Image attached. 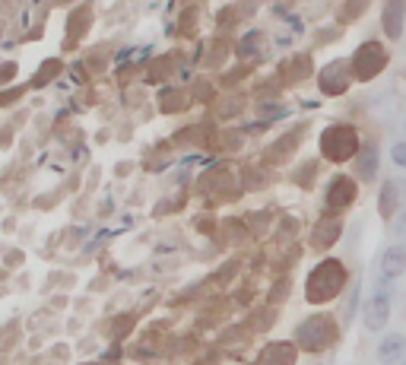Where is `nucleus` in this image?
<instances>
[{"label": "nucleus", "instance_id": "f257e3e1", "mask_svg": "<svg viewBox=\"0 0 406 365\" xmlns=\"http://www.w3.org/2000/svg\"><path fill=\"white\" fill-rule=\"evenodd\" d=\"M387 318H390V296L387 292H374V299H368V305H365V327L381 333Z\"/></svg>", "mask_w": 406, "mask_h": 365}, {"label": "nucleus", "instance_id": "f03ea898", "mask_svg": "<svg viewBox=\"0 0 406 365\" xmlns=\"http://www.w3.org/2000/svg\"><path fill=\"white\" fill-rule=\"evenodd\" d=\"M400 274H406V248L403 245H390L381 254V283L390 286Z\"/></svg>", "mask_w": 406, "mask_h": 365}, {"label": "nucleus", "instance_id": "7ed1b4c3", "mask_svg": "<svg viewBox=\"0 0 406 365\" xmlns=\"http://www.w3.org/2000/svg\"><path fill=\"white\" fill-rule=\"evenodd\" d=\"M406 359V337L403 333H387L378 343V362L381 365H397Z\"/></svg>", "mask_w": 406, "mask_h": 365}, {"label": "nucleus", "instance_id": "20e7f679", "mask_svg": "<svg viewBox=\"0 0 406 365\" xmlns=\"http://www.w3.org/2000/svg\"><path fill=\"white\" fill-rule=\"evenodd\" d=\"M400 10H403V3H390L387 7V35L390 38L400 35Z\"/></svg>", "mask_w": 406, "mask_h": 365}, {"label": "nucleus", "instance_id": "39448f33", "mask_svg": "<svg viewBox=\"0 0 406 365\" xmlns=\"http://www.w3.org/2000/svg\"><path fill=\"white\" fill-rule=\"evenodd\" d=\"M390 156H394V162H397L400 168H406V140L394 143V150H390Z\"/></svg>", "mask_w": 406, "mask_h": 365}, {"label": "nucleus", "instance_id": "423d86ee", "mask_svg": "<svg viewBox=\"0 0 406 365\" xmlns=\"http://www.w3.org/2000/svg\"><path fill=\"white\" fill-rule=\"evenodd\" d=\"M403 225H406V213H403Z\"/></svg>", "mask_w": 406, "mask_h": 365}, {"label": "nucleus", "instance_id": "0eeeda50", "mask_svg": "<svg viewBox=\"0 0 406 365\" xmlns=\"http://www.w3.org/2000/svg\"><path fill=\"white\" fill-rule=\"evenodd\" d=\"M400 365H406V359H403V362H400Z\"/></svg>", "mask_w": 406, "mask_h": 365}]
</instances>
